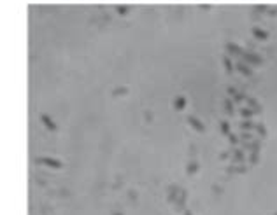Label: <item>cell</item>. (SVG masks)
Segmentation results:
<instances>
[{
  "instance_id": "cell-1",
  "label": "cell",
  "mask_w": 277,
  "mask_h": 215,
  "mask_svg": "<svg viewBox=\"0 0 277 215\" xmlns=\"http://www.w3.org/2000/svg\"><path fill=\"white\" fill-rule=\"evenodd\" d=\"M37 164H48V166H51V168H56V170H60L63 164H61V161H58V159H54V157H39L37 161Z\"/></svg>"
},
{
  "instance_id": "cell-2",
  "label": "cell",
  "mask_w": 277,
  "mask_h": 215,
  "mask_svg": "<svg viewBox=\"0 0 277 215\" xmlns=\"http://www.w3.org/2000/svg\"><path fill=\"white\" fill-rule=\"evenodd\" d=\"M188 123H190L191 126L196 129V131H204V124H202L196 117H193V116H188Z\"/></svg>"
},
{
  "instance_id": "cell-3",
  "label": "cell",
  "mask_w": 277,
  "mask_h": 215,
  "mask_svg": "<svg viewBox=\"0 0 277 215\" xmlns=\"http://www.w3.org/2000/svg\"><path fill=\"white\" fill-rule=\"evenodd\" d=\"M40 119H42V123L46 124V126H48V129H51V131H54V129H56L54 123L51 121V119H49V116H48V114H42V116H40Z\"/></svg>"
},
{
  "instance_id": "cell-4",
  "label": "cell",
  "mask_w": 277,
  "mask_h": 215,
  "mask_svg": "<svg viewBox=\"0 0 277 215\" xmlns=\"http://www.w3.org/2000/svg\"><path fill=\"white\" fill-rule=\"evenodd\" d=\"M175 108H179V110H183V108L186 107V98L184 96H177L175 98V102H174Z\"/></svg>"
},
{
  "instance_id": "cell-5",
  "label": "cell",
  "mask_w": 277,
  "mask_h": 215,
  "mask_svg": "<svg viewBox=\"0 0 277 215\" xmlns=\"http://www.w3.org/2000/svg\"><path fill=\"white\" fill-rule=\"evenodd\" d=\"M116 11L120 12V14H126V12L130 11V7H128V6H118V7H116Z\"/></svg>"
},
{
  "instance_id": "cell-6",
  "label": "cell",
  "mask_w": 277,
  "mask_h": 215,
  "mask_svg": "<svg viewBox=\"0 0 277 215\" xmlns=\"http://www.w3.org/2000/svg\"><path fill=\"white\" fill-rule=\"evenodd\" d=\"M196 172V163H190L188 164V175H191V173Z\"/></svg>"
},
{
  "instance_id": "cell-7",
  "label": "cell",
  "mask_w": 277,
  "mask_h": 215,
  "mask_svg": "<svg viewBox=\"0 0 277 215\" xmlns=\"http://www.w3.org/2000/svg\"><path fill=\"white\" fill-rule=\"evenodd\" d=\"M186 215H191V212H186Z\"/></svg>"
}]
</instances>
